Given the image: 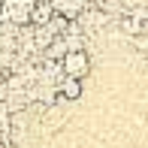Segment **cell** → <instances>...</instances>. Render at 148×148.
<instances>
[{"instance_id":"cell-1","label":"cell","mask_w":148,"mask_h":148,"mask_svg":"<svg viewBox=\"0 0 148 148\" xmlns=\"http://www.w3.org/2000/svg\"><path fill=\"white\" fill-rule=\"evenodd\" d=\"M60 73H64V76H70V79H79V82H82V79L91 73V55H88L85 49H73V51H66V55L60 58Z\"/></svg>"},{"instance_id":"cell-2","label":"cell","mask_w":148,"mask_h":148,"mask_svg":"<svg viewBox=\"0 0 148 148\" xmlns=\"http://www.w3.org/2000/svg\"><path fill=\"white\" fill-rule=\"evenodd\" d=\"M36 0H0V18L9 24H30V12Z\"/></svg>"},{"instance_id":"cell-3","label":"cell","mask_w":148,"mask_h":148,"mask_svg":"<svg viewBox=\"0 0 148 148\" xmlns=\"http://www.w3.org/2000/svg\"><path fill=\"white\" fill-rule=\"evenodd\" d=\"M58 97L60 100H79V97H82V82H79V79H70V76H64V79H60V82H58Z\"/></svg>"}]
</instances>
